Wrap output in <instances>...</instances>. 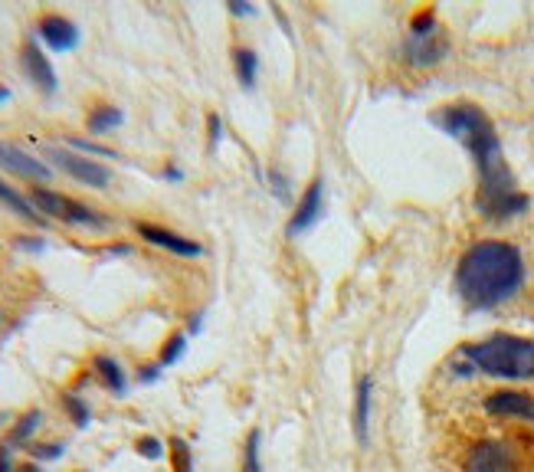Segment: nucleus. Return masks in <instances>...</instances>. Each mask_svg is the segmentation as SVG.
<instances>
[{
	"label": "nucleus",
	"mask_w": 534,
	"mask_h": 472,
	"mask_svg": "<svg viewBox=\"0 0 534 472\" xmlns=\"http://www.w3.org/2000/svg\"><path fill=\"white\" fill-rule=\"evenodd\" d=\"M433 125L443 128L449 138H456L472 155V164H476V174H479L476 207L485 220L505 223L525 214L531 200L528 194L518 191L515 174L505 161L502 141L495 135L492 118L485 115L479 105H472V102L446 105V109H439L433 115Z\"/></svg>",
	"instance_id": "1"
},
{
	"label": "nucleus",
	"mask_w": 534,
	"mask_h": 472,
	"mask_svg": "<svg viewBox=\"0 0 534 472\" xmlns=\"http://www.w3.org/2000/svg\"><path fill=\"white\" fill-rule=\"evenodd\" d=\"M525 286V256L505 240H479L456 266V292L469 312H492Z\"/></svg>",
	"instance_id": "2"
},
{
	"label": "nucleus",
	"mask_w": 534,
	"mask_h": 472,
	"mask_svg": "<svg viewBox=\"0 0 534 472\" xmlns=\"http://www.w3.org/2000/svg\"><path fill=\"white\" fill-rule=\"evenodd\" d=\"M453 377H495V381H534V338L525 335H489L462 345L449 358Z\"/></svg>",
	"instance_id": "3"
},
{
	"label": "nucleus",
	"mask_w": 534,
	"mask_h": 472,
	"mask_svg": "<svg viewBox=\"0 0 534 472\" xmlns=\"http://www.w3.org/2000/svg\"><path fill=\"white\" fill-rule=\"evenodd\" d=\"M462 472H525V453L508 436H482L462 456Z\"/></svg>",
	"instance_id": "4"
},
{
	"label": "nucleus",
	"mask_w": 534,
	"mask_h": 472,
	"mask_svg": "<svg viewBox=\"0 0 534 472\" xmlns=\"http://www.w3.org/2000/svg\"><path fill=\"white\" fill-rule=\"evenodd\" d=\"M30 204L37 207L43 217L63 220V223H69V227H105V223H109L96 207L82 204V200L66 197L59 191H50V187H33Z\"/></svg>",
	"instance_id": "5"
},
{
	"label": "nucleus",
	"mask_w": 534,
	"mask_h": 472,
	"mask_svg": "<svg viewBox=\"0 0 534 472\" xmlns=\"http://www.w3.org/2000/svg\"><path fill=\"white\" fill-rule=\"evenodd\" d=\"M43 155L50 158L63 174H69L73 181L86 184V187L105 191V187L112 184V171L105 168V164H99L96 158H86V155H79V151H69V148H43Z\"/></svg>",
	"instance_id": "6"
},
{
	"label": "nucleus",
	"mask_w": 534,
	"mask_h": 472,
	"mask_svg": "<svg viewBox=\"0 0 534 472\" xmlns=\"http://www.w3.org/2000/svg\"><path fill=\"white\" fill-rule=\"evenodd\" d=\"M482 410L495 420H515V423H534V394L518 391V387H502L482 400Z\"/></svg>",
	"instance_id": "7"
},
{
	"label": "nucleus",
	"mask_w": 534,
	"mask_h": 472,
	"mask_svg": "<svg viewBox=\"0 0 534 472\" xmlns=\"http://www.w3.org/2000/svg\"><path fill=\"white\" fill-rule=\"evenodd\" d=\"M322 214H325V181H322V177H315V181L305 187L302 200H299V204H295V210H292L286 236H292V240H295V236L308 233L318 220H322Z\"/></svg>",
	"instance_id": "8"
},
{
	"label": "nucleus",
	"mask_w": 534,
	"mask_h": 472,
	"mask_svg": "<svg viewBox=\"0 0 534 472\" xmlns=\"http://www.w3.org/2000/svg\"><path fill=\"white\" fill-rule=\"evenodd\" d=\"M135 233H138L145 243L158 246V250H168V253H174V256H181V259H197V256H204V246L194 243L191 236H181L177 230L158 227V223L138 220V223H135Z\"/></svg>",
	"instance_id": "9"
},
{
	"label": "nucleus",
	"mask_w": 534,
	"mask_h": 472,
	"mask_svg": "<svg viewBox=\"0 0 534 472\" xmlns=\"http://www.w3.org/2000/svg\"><path fill=\"white\" fill-rule=\"evenodd\" d=\"M0 168L7 174H17L23 181H40L46 184L53 177V168L43 158H33L30 151H23L14 141H0Z\"/></svg>",
	"instance_id": "10"
},
{
	"label": "nucleus",
	"mask_w": 534,
	"mask_h": 472,
	"mask_svg": "<svg viewBox=\"0 0 534 472\" xmlns=\"http://www.w3.org/2000/svg\"><path fill=\"white\" fill-rule=\"evenodd\" d=\"M20 66L23 73H27V79L37 86L43 96H53V92L59 89V79H56V69L50 63V56L43 53V46L37 40H27L20 46Z\"/></svg>",
	"instance_id": "11"
},
{
	"label": "nucleus",
	"mask_w": 534,
	"mask_h": 472,
	"mask_svg": "<svg viewBox=\"0 0 534 472\" xmlns=\"http://www.w3.org/2000/svg\"><path fill=\"white\" fill-rule=\"evenodd\" d=\"M37 33L53 53H73L79 46V27L63 14H43L37 20Z\"/></svg>",
	"instance_id": "12"
},
{
	"label": "nucleus",
	"mask_w": 534,
	"mask_h": 472,
	"mask_svg": "<svg viewBox=\"0 0 534 472\" xmlns=\"http://www.w3.org/2000/svg\"><path fill=\"white\" fill-rule=\"evenodd\" d=\"M446 53H449V40L443 33H436V37H407V43H403V59L413 69H430L436 63H443Z\"/></svg>",
	"instance_id": "13"
},
{
	"label": "nucleus",
	"mask_w": 534,
	"mask_h": 472,
	"mask_svg": "<svg viewBox=\"0 0 534 472\" xmlns=\"http://www.w3.org/2000/svg\"><path fill=\"white\" fill-rule=\"evenodd\" d=\"M371 407H374V381L371 374H364L358 387H354V410H351V427L358 446H367V440H371Z\"/></svg>",
	"instance_id": "14"
},
{
	"label": "nucleus",
	"mask_w": 534,
	"mask_h": 472,
	"mask_svg": "<svg viewBox=\"0 0 534 472\" xmlns=\"http://www.w3.org/2000/svg\"><path fill=\"white\" fill-rule=\"evenodd\" d=\"M92 374L99 377V384H102L109 394H115V397H125V394H128L125 368L112 358V354H96V358H92Z\"/></svg>",
	"instance_id": "15"
},
{
	"label": "nucleus",
	"mask_w": 534,
	"mask_h": 472,
	"mask_svg": "<svg viewBox=\"0 0 534 472\" xmlns=\"http://www.w3.org/2000/svg\"><path fill=\"white\" fill-rule=\"evenodd\" d=\"M0 204H4L10 214H17L20 220H27V223H37V227H43V223H46V217L30 204V197L17 194L7 181H0Z\"/></svg>",
	"instance_id": "16"
},
{
	"label": "nucleus",
	"mask_w": 534,
	"mask_h": 472,
	"mask_svg": "<svg viewBox=\"0 0 534 472\" xmlns=\"http://www.w3.org/2000/svg\"><path fill=\"white\" fill-rule=\"evenodd\" d=\"M122 122H125V112L118 109V105L102 102V105H96V109L89 112L86 128H89V135H112Z\"/></svg>",
	"instance_id": "17"
},
{
	"label": "nucleus",
	"mask_w": 534,
	"mask_h": 472,
	"mask_svg": "<svg viewBox=\"0 0 534 472\" xmlns=\"http://www.w3.org/2000/svg\"><path fill=\"white\" fill-rule=\"evenodd\" d=\"M233 69H236L240 86L253 89L256 79H259V53L253 50V46H236V50H233Z\"/></svg>",
	"instance_id": "18"
},
{
	"label": "nucleus",
	"mask_w": 534,
	"mask_h": 472,
	"mask_svg": "<svg viewBox=\"0 0 534 472\" xmlns=\"http://www.w3.org/2000/svg\"><path fill=\"white\" fill-rule=\"evenodd\" d=\"M40 423H43V413L40 410H27L23 417L14 423V430H10V446H20V443H27L33 433L40 430Z\"/></svg>",
	"instance_id": "19"
},
{
	"label": "nucleus",
	"mask_w": 534,
	"mask_h": 472,
	"mask_svg": "<svg viewBox=\"0 0 534 472\" xmlns=\"http://www.w3.org/2000/svg\"><path fill=\"white\" fill-rule=\"evenodd\" d=\"M168 456H171V466H174V472H194V453H191V443L181 440V436H171V440H168Z\"/></svg>",
	"instance_id": "20"
},
{
	"label": "nucleus",
	"mask_w": 534,
	"mask_h": 472,
	"mask_svg": "<svg viewBox=\"0 0 534 472\" xmlns=\"http://www.w3.org/2000/svg\"><path fill=\"white\" fill-rule=\"evenodd\" d=\"M436 33H443V30H439V20H436L433 7H426V10H420V14L410 17V37H436Z\"/></svg>",
	"instance_id": "21"
},
{
	"label": "nucleus",
	"mask_w": 534,
	"mask_h": 472,
	"mask_svg": "<svg viewBox=\"0 0 534 472\" xmlns=\"http://www.w3.org/2000/svg\"><path fill=\"white\" fill-rule=\"evenodd\" d=\"M184 351H187V332H174L168 341H164V348L158 354V364L161 368H171V364H177L184 358Z\"/></svg>",
	"instance_id": "22"
},
{
	"label": "nucleus",
	"mask_w": 534,
	"mask_h": 472,
	"mask_svg": "<svg viewBox=\"0 0 534 472\" xmlns=\"http://www.w3.org/2000/svg\"><path fill=\"white\" fill-rule=\"evenodd\" d=\"M63 407H66V413H69V420H73L79 430L89 427L92 410H89V404H86V400H82L76 391H66V394H63Z\"/></svg>",
	"instance_id": "23"
},
{
	"label": "nucleus",
	"mask_w": 534,
	"mask_h": 472,
	"mask_svg": "<svg viewBox=\"0 0 534 472\" xmlns=\"http://www.w3.org/2000/svg\"><path fill=\"white\" fill-rule=\"evenodd\" d=\"M263 433L253 430L246 436V450H243V472H263V456H259V450H263Z\"/></svg>",
	"instance_id": "24"
},
{
	"label": "nucleus",
	"mask_w": 534,
	"mask_h": 472,
	"mask_svg": "<svg viewBox=\"0 0 534 472\" xmlns=\"http://www.w3.org/2000/svg\"><path fill=\"white\" fill-rule=\"evenodd\" d=\"M66 148L69 151H79V155H86V158H118L112 148H102V145H96V141H86V138H69L66 141Z\"/></svg>",
	"instance_id": "25"
},
{
	"label": "nucleus",
	"mask_w": 534,
	"mask_h": 472,
	"mask_svg": "<svg viewBox=\"0 0 534 472\" xmlns=\"http://www.w3.org/2000/svg\"><path fill=\"white\" fill-rule=\"evenodd\" d=\"M27 450H30L33 459H37V463H53V459H59L66 453V443H59V440H53V443H30Z\"/></svg>",
	"instance_id": "26"
},
{
	"label": "nucleus",
	"mask_w": 534,
	"mask_h": 472,
	"mask_svg": "<svg viewBox=\"0 0 534 472\" xmlns=\"http://www.w3.org/2000/svg\"><path fill=\"white\" fill-rule=\"evenodd\" d=\"M220 141H223V118L217 112H210L207 115V145H210V151H217Z\"/></svg>",
	"instance_id": "27"
},
{
	"label": "nucleus",
	"mask_w": 534,
	"mask_h": 472,
	"mask_svg": "<svg viewBox=\"0 0 534 472\" xmlns=\"http://www.w3.org/2000/svg\"><path fill=\"white\" fill-rule=\"evenodd\" d=\"M138 453L145 459H161L164 456V443L158 440V436H141L138 440Z\"/></svg>",
	"instance_id": "28"
},
{
	"label": "nucleus",
	"mask_w": 534,
	"mask_h": 472,
	"mask_svg": "<svg viewBox=\"0 0 534 472\" xmlns=\"http://www.w3.org/2000/svg\"><path fill=\"white\" fill-rule=\"evenodd\" d=\"M161 371H164V368H161L158 361H154V364H145V368L138 371V381H141V384H154V381H158V377H161Z\"/></svg>",
	"instance_id": "29"
},
{
	"label": "nucleus",
	"mask_w": 534,
	"mask_h": 472,
	"mask_svg": "<svg viewBox=\"0 0 534 472\" xmlns=\"http://www.w3.org/2000/svg\"><path fill=\"white\" fill-rule=\"evenodd\" d=\"M10 450H14V446H10V443H0V472H17L14 456H10Z\"/></svg>",
	"instance_id": "30"
},
{
	"label": "nucleus",
	"mask_w": 534,
	"mask_h": 472,
	"mask_svg": "<svg viewBox=\"0 0 534 472\" xmlns=\"http://www.w3.org/2000/svg\"><path fill=\"white\" fill-rule=\"evenodd\" d=\"M17 250H23V253H43V240H30V236H17Z\"/></svg>",
	"instance_id": "31"
},
{
	"label": "nucleus",
	"mask_w": 534,
	"mask_h": 472,
	"mask_svg": "<svg viewBox=\"0 0 534 472\" xmlns=\"http://www.w3.org/2000/svg\"><path fill=\"white\" fill-rule=\"evenodd\" d=\"M230 14H233V17H253V14H256V7H253V4H240V0H233V4H230Z\"/></svg>",
	"instance_id": "32"
},
{
	"label": "nucleus",
	"mask_w": 534,
	"mask_h": 472,
	"mask_svg": "<svg viewBox=\"0 0 534 472\" xmlns=\"http://www.w3.org/2000/svg\"><path fill=\"white\" fill-rule=\"evenodd\" d=\"M164 181H184V171L177 168V164H164Z\"/></svg>",
	"instance_id": "33"
},
{
	"label": "nucleus",
	"mask_w": 534,
	"mask_h": 472,
	"mask_svg": "<svg viewBox=\"0 0 534 472\" xmlns=\"http://www.w3.org/2000/svg\"><path fill=\"white\" fill-rule=\"evenodd\" d=\"M200 328H204V315H200V312H197V315L191 318V325H187V335H197V332H200Z\"/></svg>",
	"instance_id": "34"
},
{
	"label": "nucleus",
	"mask_w": 534,
	"mask_h": 472,
	"mask_svg": "<svg viewBox=\"0 0 534 472\" xmlns=\"http://www.w3.org/2000/svg\"><path fill=\"white\" fill-rule=\"evenodd\" d=\"M17 472H43V466L40 463H23V466H17Z\"/></svg>",
	"instance_id": "35"
},
{
	"label": "nucleus",
	"mask_w": 534,
	"mask_h": 472,
	"mask_svg": "<svg viewBox=\"0 0 534 472\" xmlns=\"http://www.w3.org/2000/svg\"><path fill=\"white\" fill-rule=\"evenodd\" d=\"M7 99H10V89H7V86H0V105H4Z\"/></svg>",
	"instance_id": "36"
},
{
	"label": "nucleus",
	"mask_w": 534,
	"mask_h": 472,
	"mask_svg": "<svg viewBox=\"0 0 534 472\" xmlns=\"http://www.w3.org/2000/svg\"><path fill=\"white\" fill-rule=\"evenodd\" d=\"M4 420H7V413H4V410H0V423H4Z\"/></svg>",
	"instance_id": "37"
}]
</instances>
